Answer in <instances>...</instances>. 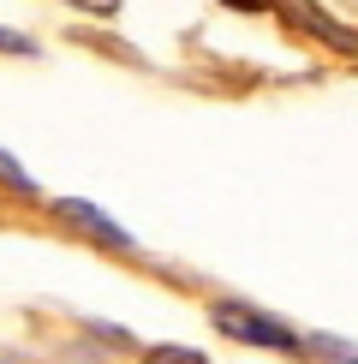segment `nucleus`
<instances>
[{
    "label": "nucleus",
    "mask_w": 358,
    "mask_h": 364,
    "mask_svg": "<svg viewBox=\"0 0 358 364\" xmlns=\"http://www.w3.org/2000/svg\"><path fill=\"white\" fill-rule=\"evenodd\" d=\"M209 323L221 328L227 341H245V346H275V353H305L298 346V335L287 323H275V316H263V311H251V305H215L209 311Z\"/></svg>",
    "instance_id": "f257e3e1"
},
{
    "label": "nucleus",
    "mask_w": 358,
    "mask_h": 364,
    "mask_svg": "<svg viewBox=\"0 0 358 364\" xmlns=\"http://www.w3.org/2000/svg\"><path fill=\"white\" fill-rule=\"evenodd\" d=\"M60 215H72V221H84L90 233H102V239H108V245H119V251H131V233H126V227H119L114 215H102L96 203H84V197H66V203H60Z\"/></svg>",
    "instance_id": "f03ea898"
},
{
    "label": "nucleus",
    "mask_w": 358,
    "mask_h": 364,
    "mask_svg": "<svg viewBox=\"0 0 358 364\" xmlns=\"http://www.w3.org/2000/svg\"><path fill=\"white\" fill-rule=\"evenodd\" d=\"M298 24H305L310 36H322L328 48H340V54H358V30L335 24V18H322V12H310V6H298Z\"/></svg>",
    "instance_id": "7ed1b4c3"
},
{
    "label": "nucleus",
    "mask_w": 358,
    "mask_h": 364,
    "mask_svg": "<svg viewBox=\"0 0 358 364\" xmlns=\"http://www.w3.org/2000/svg\"><path fill=\"white\" fill-rule=\"evenodd\" d=\"M305 353H317L322 364H358V346H352V341H340V335H310Z\"/></svg>",
    "instance_id": "20e7f679"
},
{
    "label": "nucleus",
    "mask_w": 358,
    "mask_h": 364,
    "mask_svg": "<svg viewBox=\"0 0 358 364\" xmlns=\"http://www.w3.org/2000/svg\"><path fill=\"white\" fill-rule=\"evenodd\" d=\"M143 364H203V353L197 346H149Z\"/></svg>",
    "instance_id": "39448f33"
},
{
    "label": "nucleus",
    "mask_w": 358,
    "mask_h": 364,
    "mask_svg": "<svg viewBox=\"0 0 358 364\" xmlns=\"http://www.w3.org/2000/svg\"><path fill=\"white\" fill-rule=\"evenodd\" d=\"M0 179H6V186H24V191H30V173H24L18 161L6 156V149H0Z\"/></svg>",
    "instance_id": "423d86ee"
},
{
    "label": "nucleus",
    "mask_w": 358,
    "mask_h": 364,
    "mask_svg": "<svg viewBox=\"0 0 358 364\" xmlns=\"http://www.w3.org/2000/svg\"><path fill=\"white\" fill-rule=\"evenodd\" d=\"M0 48H12V54H36V42L18 36V30H0Z\"/></svg>",
    "instance_id": "0eeeda50"
},
{
    "label": "nucleus",
    "mask_w": 358,
    "mask_h": 364,
    "mask_svg": "<svg viewBox=\"0 0 358 364\" xmlns=\"http://www.w3.org/2000/svg\"><path fill=\"white\" fill-rule=\"evenodd\" d=\"M0 364H6V358H0Z\"/></svg>",
    "instance_id": "6e6552de"
}]
</instances>
